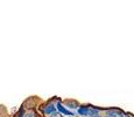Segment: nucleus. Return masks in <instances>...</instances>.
Returning <instances> with one entry per match:
<instances>
[{
    "label": "nucleus",
    "mask_w": 134,
    "mask_h": 117,
    "mask_svg": "<svg viewBox=\"0 0 134 117\" xmlns=\"http://www.w3.org/2000/svg\"><path fill=\"white\" fill-rule=\"evenodd\" d=\"M78 114H79V115H82V116L93 117L94 115H98V111L93 110V109L86 108V106H81V108H78Z\"/></svg>",
    "instance_id": "1"
},
{
    "label": "nucleus",
    "mask_w": 134,
    "mask_h": 117,
    "mask_svg": "<svg viewBox=\"0 0 134 117\" xmlns=\"http://www.w3.org/2000/svg\"><path fill=\"white\" fill-rule=\"evenodd\" d=\"M106 117H125V116H124V114L120 110L110 109V110L106 111Z\"/></svg>",
    "instance_id": "2"
},
{
    "label": "nucleus",
    "mask_w": 134,
    "mask_h": 117,
    "mask_svg": "<svg viewBox=\"0 0 134 117\" xmlns=\"http://www.w3.org/2000/svg\"><path fill=\"white\" fill-rule=\"evenodd\" d=\"M56 109L60 111V114H63V115H66V116H74V114L71 113V111L66 110V109L64 108L63 105H62V103H60V102H58L57 105H56Z\"/></svg>",
    "instance_id": "3"
},
{
    "label": "nucleus",
    "mask_w": 134,
    "mask_h": 117,
    "mask_svg": "<svg viewBox=\"0 0 134 117\" xmlns=\"http://www.w3.org/2000/svg\"><path fill=\"white\" fill-rule=\"evenodd\" d=\"M56 111H57V109H56V106L54 104H49L43 109V113L47 114V115H53V114H55Z\"/></svg>",
    "instance_id": "4"
},
{
    "label": "nucleus",
    "mask_w": 134,
    "mask_h": 117,
    "mask_svg": "<svg viewBox=\"0 0 134 117\" xmlns=\"http://www.w3.org/2000/svg\"><path fill=\"white\" fill-rule=\"evenodd\" d=\"M50 117H62V116H61V114L55 113V114H53V115H50Z\"/></svg>",
    "instance_id": "5"
},
{
    "label": "nucleus",
    "mask_w": 134,
    "mask_h": 117,
    "mask_svg": "<svg viewBox=\"0 0 134 117\" xmlns=\"http://www.w3.org/2000/svg\"><path fill=\"white\" fill-rule=\"evenodd\" d=\"M26 117H35V115H34L33 113H29V114H28V115L26 116Z\"/></svg>",
    "instance_id": "6"
},
{
    "label": "nucleus",
    "mask_w": 134,
    "mask_h": 117,
    "mask_svg": "<svg viewBox=\"0 0 134 117\" xmlns=\"http://www.w3.org/2000/svg\"><path fill=\"white\" fill-rule=\"evenodd\" d=\"M93 117H102V116H99V115H94Z\"/></svg>",
    "instance_id": "7"
}]
</instances>
